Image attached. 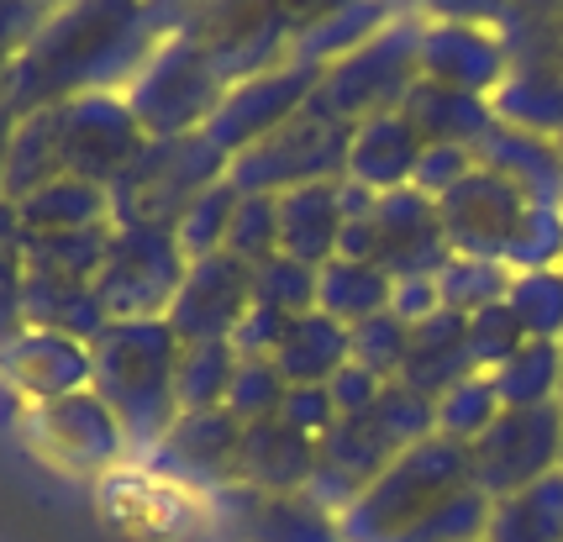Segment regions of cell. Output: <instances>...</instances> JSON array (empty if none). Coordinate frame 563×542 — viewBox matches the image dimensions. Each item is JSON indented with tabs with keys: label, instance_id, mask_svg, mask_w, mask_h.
I'll use <instances>...</instances> for the list:
<instances>
[{
	"label": "cell",
	"instance_id": "2",
	"mask_svg": "<svg viewBox=\"0 0 563 542\" xmlns=\"http://www.w3.org/2000/svg\"><path fill=\"white\" fill-rule=\"evenodd\" d=\"M490 506L495 500L474 485L468 443L432 432L427 443L406 447L338 527L343 542H485Z\"/></svg>",
	"mask_w": 563,
	"mask_h": 542
},
{
	"label": "cell",
	"instance_id": "39",
	"mask_svg": "<svg viewBox=\"0 0 563 542\" xmlns=\"http://www.w3.org/2000/svg\"><path fill=\"white\" fill-rule=\"evenodd\" d=\"M238 206H243V190H238L232 179H217V185L179 217L174 237H179V247H185L190 264H196V258H211V253H227V232H232Z\"/></svg>",
	"mask_w": 563,
	"mask_h": 542
},
{
	"label": "cell",
	"instance_id": "21",
	"mask_svg": "<svg viewBox=\"0 0 563 542\" xmlns=\"http://www.w3.org/2000/svg\"><path fill=\"white\" fill-rule=\"evenodd\" d=\"M511 69V53L495 26L474 22H427L421 16V79L464 90V96H495V85Z\"/></svg>",
	"mask_w": 563,
	"mask_h": 542
},
{
	"label": "cell",
	"instance_id": "48",
	"mask_svg": "<svg viewBox=\"0 0 563 542\" xmlns=\"http://www.w3.org/2000/svg\"><path fill=\"white\" fill-rule=\"evenodd\" d=\"M464 174H474V148H448V143H432V148H421V164H417V185L421 196L442 200Z\"/></svg>",
	"mask_w": 563,
	"mask_h": 542
},
{
	"label": "cell",
	"instance_id": "10",
	"mask_svg": "<svg viewBox=\"0 0 563 542\" xmlns=\"http://www.w3.org/2000/svg\"><path fill=\"white\" fill-rule=\"evenodd\" d=\"M185 269L190 258L174 226H117L96 274V296L111 321H164L185 285Z\"/></svg>",
	"mask_w": 563,
	"mask_h": 542
},
{
	"label": "cell",
	"instance_id": "1",
	"mask_svg": "<svg viewBox=\"0 0 563 542\" xmlns=\"http://www.w3.org/2000/svg\"><path fill=\"white\" fill-rule=\"evenodd\" d=\"M158 43L164 26L147 0H64L16 53L5 100L16 111H37L96 90H126Z\"/></svg>",
	"mask_w": 563,
	"mask_h": 542
},
{
	"label": "cell",
	"instance_id": "13",
	"mask_svg": "<svg viewBox=\"0 0 563 542\" xmlns=\"http://www.w3.org/2000/svg\"><path fill=\"white\" fill-rule=\"evenodd\" d=\"M468 464H474V485L490 500H506L548 479L553 468H563V400L532 411H500L468 443Z\"/></svg>",
	"mask_w": 563,
	"mask_h": 542
},
{
	"label": "cell",
	"instance_id": "17",
	"mask_svg": "<svg viewBox=\"0 0 563 542\" xmlns=\"http://www.w3.org/2000/svg\"><path fill=\"white\" fill-rule=\"evenodd\" d=\"M247 306H253V264L232 258V253H211L185 269V285L164 321L174 327L179 343H211V338L232 343Z\"/></svg>",
	"mask_w": 563,
	"mask_h": 542
},
{
	"label": "cell",
	"instance_id": "24",
	"mask_svg": "<svg viewBox=\"0 0 563 542\" xmlns=\"http://www.w3.org/2000/svg\"><path fill=\"white\" fill-rule=\"evenodd\" d=\"M343 232H347L343 179L279 196V253L285 258H300V264L321 269V264H332L343 253Z\"/></svg>",
	"mask_w": 563,
	"mask_h": 542
},
{
	"label": "cell",
	"instance_id": "35",
	"mask_svg": "<svg viewBox=\"0 0 563 542\" xmlns=\"http://www.w3.org/2000/svg\"><path fill=\"white\" fill-rule=\"evenodd\" d=\"M500 411H532V406H553L563 395V343L548 338H527L511 358L490 374Z\"/></svg>",
	"mask_w": 563,
	"mask_h": 542
},
{
	"label": "cell",
	"instance_id": "33",
	"mask_svg": "<svg viewBox=\"0 0 563 542\" xmlns=\"http://www.w3.org/2000/svg\"><path fill=\"white\" fill-rule=\"evenodd\" d=\"M390 296L395 279L379 264H368V258H343L338 253L332 264L317 269V311H327L343 327H358V321L390 311Z\"/></svg>",
	"mask_w": 563,
	"mask_h": 542
},
{
	"label": "cell",
	"instance_id": "37",
	"mask_svg": "<svg viewBox=\"0 0 563 542\" xmlns=\"http://www.w3.org/2000/svg\"><path fill=\"white\" fill-rule=\"evenodd\" d=\"M238 347L227 338L211 343H179V364H174V390H179V411H221L227 390L238 379Z\"/></svg>",
	"mask_w": 563,
	"mask_h": 542
},
{
	"label": "cell",
	"instance_id": "55",
	"mask_svg": "<svg viewBox=\"0 0 563 542\" xmlns=\"http://www.w3.org/2000/svg\"><path fill=\"white\" fill-rule=\"evenodd\" d=\"M279 5H285V16H290L295 37H300V32H311V26H321L327 16H338V11H347L353 0H279Z\"/></svg>",
	"mask_w": 563,
	"mask_h": 542
},
{
	"label": "cell",
	"instance_id": "56",
	"mask_svg": "<svg viewBox=\"0 0 563 542\" xmlns=\"http://www.w3.org/2000/svg\"><path fill=\"white\" fill-rule=\"evenodd\" d=\"M11 126H16V106L0 100V200H5V148H11Z\"/></svg>",
	"mask_w": 563,
	"mask_h": 542
},
{
	"label": "cell",
	"instance_id": "28",
	"mask_svg": "<svg viewBox=\"0 0 563 542\" xmlns=\"http://www.w3.org/2000/svg\"><path fill=\"white\" fill-rule=\"evenodd\" d=\"M353 364V332L327 311H300L290 317L285 338L274 347V369L285 385H332V374Z\"/></svg>",
	"mask_w": 563,
	"mask_h": 542
},
{
	"label": "cell",
	"instance_id": "58",
	"mask_svg": "<svg viewBox=\"0 0 563 542\" xmlns=\"http://www.w3.org/2000/svg\"><path fill=\"white\" fill-rule=\"evenodd\" d=\"M395 5H400L406 16H417V11H421V0H395Z\"/></svg>",
	"mask_w": 563,
	"mask_h": 542
},
{
	"label": "cell",
	"instance_id": "12",
	"mask_svg": "<svg viewBox=\"0 0 563 542\" xmlns=\"http://www.w3.org/2000/svg\"><path fill=\"white\" fill-rule=\"evenodd\" d=\"M179 32L206 48L227 85L269 75L295 53V26L279 0H206Z\"/></svg>",
	"mask_w": 563,
	"mask_h": 542
},
{
	"label": "cell",
	"instance_id": "32",
	"mask_svg": "<svg viewBox=\"0 0 563 542\" xmlns=\"http://www.w3.org/2000/svg\"><path fill=\"white\" fill-rule=\"evenodd\" d=\"M53 179H64V153H58V117L53 106L16 111L11 126V148H5V200L16 206L32 190H43Z\"/></svg>",
	"mask_w": 563,
	"mask_h": 542
},
{
	"label": "cell",
	"instance_id": "51",
	"mask_svg": "<svg viewBox=\"0 0 563 542\" xmlns=\"http://www.w3.org/2000/svg\"><path fill=\"white\" fill-rule=\"evenodd\" d=\"M285 327L290 317H279L269 306H247V317L238 321V332H232V347H238V358H274V347L285 338Z\"/></svg>",
	"mask_w": 563,
	"mask_h": 542
},
{
	"label": "cell",
	"instance_id": "14",
	"mask_svg": "<svg viewBox=\"0 0 563 542\" xmlns=\"http://www.w3.org/2000/svg\"><path fill=\"white\" fill-rule=\"evenodd\" d=\"M58 117V153H64V174L90 179L100 190H111L126 174V164L143 153L147 132L132 117L122 90H96V96H74L53 106Z\"/></svg>",
	"mask_w": 563,
	"mask_h": 542
},
{
	"label": "cell",
	"instance_id": "27",
	"mask_svg": "<svg viewBox=\"0 0 563 542\" xmlns=\"http://www.w3.org/2000/svg\"><path fill=\"white\" fill-rule=\"evenodd\" d=\"M468 374H479L474 369V353H468V317L442 306L438 317H427L411 332V358L400 369V385L427 395L438 406L442 395L453 390V385H464Z\"/></svg>",
	"mask_w": 563,
	"mask_h": 542
},
{
	"label": "cell",
	"instance_id": "30",
	"mask_svg": "<svg viewBox=\"0 0 563 542\" xmlns=\"http://www.w3.org/2000/svg\"><path fill=\"white\" fill-rule=\"evenodd\" d=\"M22 217V237H53V232H90V226L111 222V190H100L90 179H53L43 190H32L26 200H16Z\"/></svg>",
	"mask_w": 563,
	"mask_h": 542
},
{
	"label": "cell",
	"instance_id": "23",
	"mask_svg": "<svg viewBox=\"0 0 563 542\" xmlns=\"http://www.w3.org/2000/svg\"><path fill=\"white\" fill-rule=\"evenodd\" d=\"M474 164L500 174L538 206H563V148L559 137H538V132H516V126L495 122L479 143H474Z\"/></svg>",
	"mask_w": 563,
	"mask_h": 542
},
{
	"label": "cell",
	"instance_id": "19",
	"mask_svg": "<svg viewBox=\"0 0 563 542\" xmlns=\"http://www.w3.org/2000/svg\"><path fill=\"white\" fill-rule=\"evenodd\" d=\"M0 385L22 406L90 390V343L48 332V327H22L11 343H0Z\"/></svg>",
	"mask_w": 563,
	"mask_h": 542
},
{
	"label": "cell",
	"instance_id": "16",
	"mask_svg": "<svg viewBox=\"0 0 563 542\" xmlns=\"http://www.w3.org/2000/svg\"><path fill=\"white\" fill-rule=\"evenodd\" d=\"M317 79H321L317 64H306V58L290 53L269 75H253V79H243V85H232V90L221 96L206 137H211L227 158H238V153L253 148L258 137L279 132L295 111H306L311 96H317Z\"/></svg>",
	"mask_w": 563,
	"mask_h": 542
},
{
	"label": "cell",
	"instance_id": "53",
	"mask_svg": "<svg viewBox=\"0 0 563 542\" xmlns=\"http://www.w3.org/2000/svg\"><path fill=\"white\" fill-rule=\"evenodd\" d=\"M511 11V0H421L417 16L427 22H474V26H500Z\"/></svg>",
	"mask_w": 563,
	"mask_h": 542
},
{
	"label": "cell",
	"instance_id": "40",
	"mask_svg": "<svg viewBox=\"0 0 563 542\" xmlns=\"http://www.w3.org/2000/svg\"><path fill=\"white\" fill-rule=\"evenodd\" d=\"M506 306H511L516 321L527 327V338H548V343H563V269L516 274Z\"/></svg>",
	"mask_w": 563,
	"mask_h": 542
},
{
	"label": "cell",
	"instance_id": "57",
	"mask_svg": "<svg viewBox=\"0 0 563 542\" xmlns=\"http://www.w3.org/2000/svg\"><path fill=\"white\" fill-rule=\"evenodd\" d=\"M11 64H16V58H0V100H5V90H11Z\"/></svg>",
	"mask_w": 563,
	"mask_h": 542
},
{
	"label": "cell",
	"instance_id": "29",
	"mask_svg": "<svg viewBox=\"0 0 563 542\" xmlns=\"http://www.w3.org/2000/svg\"><path fill=\"white\" fill-rule=\"evenodd\" d=\"M406 122L417 126V137L432 148V143H448V148H474L485 132L495 126V111L485 96H464V90H448V85H432L421 79L406 111Z\"/></svg>",
	"mask_w": 563,
	"mask_h": 542
},
{
	"label": "cell",
	"instance_id": "31",
	"mask_svg": "<svg viewBox=\"0 0 563 542\" xmlns=\"http://www.w3.org/2000/svg\"><path fill=\"white\" fill-rule=\"evenodd\" d=\"M26 327H48V332H64V338H79V343H96L111 327V317L100 306L96 285L26 274Z\"/></svg>",
	"mask_w": 563,
	"mask_h": 542
},
{
	"label": "cell",
	"instance_id": "20",
	"mask_svg": "<svg viewBox=\"0 0 563 542\" xmlns=\"http://www.w3.org/2000/svg\"><path fill=\"white\" fill-rule=\"evenodd\" d=\"M217 521L227 542H343L338 517L311 495H258L232 485L217 495Z\"/></svg>",
	"mask_w": 563,
	"mask_h": 542
},
{
	"label": "cell",
	"instance_id": "45",
	"mask_svg": "<svg viewBox=\"0 0 563 542\" xmlns=\"http://www.w3.org/2000/svg\"><path fill=\"white\" fill-rule=\"evenodd\" d=\"M285 395H290V385H285V374L274 369V358H243L232 390H227V411L243 421V427L274 421L285 411Z\"/></svg>",
	"mask_w": 563,
	"mask_h": 542
},
{
	"label": "cell",
	"instance_id": "3",
	"mask_svg": "<svg viewBox=\"0 0 563 542\" xmlns=\"http://www.w3.org/2000/svg\"><path fill=\"white\" fill-rule=\"evenodd\" d=\"M438 211L453 253L495 258L511 274L563 269V206H538L479 164L438 200Z\"/></svg>",
	"mask_w": 563,
	"mask_h": 542
},
{
	"label": "cell",
	"instance_id": "34",
	"mask_svg": "<svg viewBox=\"0 0 563 542\" xmlns=\"http://www.w3.org/2000/svg\"><path fill=\"white\" fill-rule=\"evenodd\" d=\"M485 542H563V468L495 500Z\"/></svg>",
	"mask_w": 563,
	"mask_h": 542
},
{
	"label": "cell",
	"instance_id": "47",
	"mask_svg": "<svg viewBox=\"0 0 563 542\" xmlns=\"http://www.w3.org/2000/svg\"><path fill=\"white\" fill-rule=\"evenodd\" d=\"M521 343H527V327L516 321V311L506 300H495V306L468 317V353H474V369L479 374H495Z\"/></svg>",
	"mask_w": 563,
	"mask_h": 542
},
{
	"label": "cell",
	"instance_id": "15",
	"mask_svg": "<svg viewBox=\"0 0 563 542\" xmlns=\"http://www.w3.org/2000/svg\"><path fill=\"white\" fill-rule=\"evenodd\" d=\"M238 453H243V421L221 406V411H179L158 447L143 453V464L164 485L217 500L221 490L238 485Z\"/></svg>",
	"mask_w": 563,
	"mask_h": 542
},
{
	"label": "cell",
	"instance_id": "61",
	"mask_svg": "<svg viewBox=\"0 0 563 542\" xmlns=\"http://www.w3.org/2000/svg\"><path fill=\"white\" fill-rule=\"evenodd\" d=\"M559 58H563V48H559Z\"/></svg>",
	"mask_w": 563,
	"mask_h": 542
},
{
	"label": "cell",
	"instance_id": "11",
	"mask_svg": "<svg viewBox=\"0 0 563 542\" xmlns=\"http://www.w3.org/2000/svg\"><path fill=\"white\" fill-rule=\"evenodd\" d=\"M22 438L43 464L64 474H111L132 458L122 421L96 390H74L64 400L22 406Z\"/></svg>",
	"mask_w": 563,
	"mask_h": 542
},
{
	"label": "cell",
	"instance_id": "54",
	"mask_svg": "<svg viewBox=\"0 0 563 542\" xmlns=\"http://www.w3.org/2000/svg\"><path fill=\"white\" fill-rule=\"evenodd\" d=\"M390 311H395L400 321H411V327H421L427 317H438V311H442L438 279H395Z\"/></svg>",
	"mask_w": 563,
	"mask_h": 542
},
{
	"label": "cell",
	"instance_id": "42",
	"mask_svg": "<svg viewBox=\"0 0 563 542\" xmlns=\"http://www.w3.org/2000/svg\"><path fill=\"white\" fill-rule=\"evenodd\" d=\"M253 306H269L279 317L317 311V269L300 258H285V253L269 264H253Z\"/></svg>",
	"mask_w": 563,
	"mask_h": 542
},
{
	"label": "cell",
	"instance_id": "44",
	"mask_svg": "<svg viewBox=\"0 0 563 542\" xmlns=\"http://www.w3.org/2000/svg\"><path fill=\"white\" fill-rule=\"evenodd\" d=\"M495 417H500V395H495L490 374H468L464 385H453L438 400V432L453 443H474Z\"/></svg>",
	"mask_w": 563,
	"mask_h": 542
},
{
	"label": "cell",
	"instance_id": "43",
	"mask_svg": "<svg viewBox=\"0 0 563 542\" xmlns=\"http://www.w3.org/2000/svg\"><path fill=\"white\" fill-rule=\"evenodd\" d=\"M347 332H353V364H364L379 379H400L406 358H411V332H417L411 321H400L395 311H379V317L358 321Z\"/></svg>",
	"mask_w": 563,
	"mask_h": 542
},
{
	"label": "cell",
	"instance_id": "22",
	"mask_svg": "<svg viewBox=\"0 0 563 542\" xmlns=\"http://www.w3.org/2000/svg\"><path fill=\"white\" fill-rule=\"evenodd\" d=\"M317 474V438H306L285 417L243 427V453H238V485L258 495H306Z\"/></svg>",
	"mask_w": 563,
	"mask_h": 542
},
{
	"label": "cell",
	"instance_id": "25",
	"mask_svg": "<svg viewBox=\"0 0 563 542\" xmlns=\"http://www.w3.org/2000/svg\"><path fill=\"white\" fill-rule=\"evenodd\" d=\"M421 143L417 126L406 122L400 111L395 117H368V122L353 126L347 137V179H358L364 190L374 196H390V190H406L417 179V164H421Z\"/></svg>",
	"mask_w": 563,
	"mask_h": 542
},
{
	"label": "cell",
	"instance_id": "36",
	"mask_svg": "<svg viewBox=\"0 0 563 542\" xmlns=\"http://www.w3.org/2000/svg\"><path fill=\"white\" fill-rule=\"evenodd\" d=\"M395 16H406L395 0H353L347 11L327 16V22L311 26V32H300V37H295V58H306V64L327 69V64H338L343 53L364 48L368 37H379Z\"/></svg>",
	"mask_w": 563,
	"mask_h": 542
},
{
	"label": "cell",
	"instance_id": "38",
	"mask_svg": "<svg viewBox=\"0 0 563 542\" xmlns=\"http://www.w3.org/2000/svg\"><path fill=\"white\" fill-rule=\"evenodd\" d=\"M511 279L516 274L506 264H495V258H468V253H453L448 258V269L438 274V296L448 311H459V317H474V311H485L495 300L511 296Z\"/></svg>",
	"mask_w": 563,
	"mask_h": 542
},
{
	"label": "cell",
	"instance_id": "9",
	"mask_svg": "<svg viewBox=\"0 0 563 542\" xmlns=\"http://www.w3.org/2000/svg\"><path fill=\"white\" fill-rule=\"evenodd\" d=\"M343 258H368L390 279H438L448 269V258H453L438 200L421 196L417 185L379 196L368 217L347 222Z\"/></svg>",
	"mask_w": 563,
	"mask_h": 542
},
{
	"label": "cell",
	"instance_id": "8",
	"mask_svg": "<svg viewBox=\"0 0 563 542\" xmlns=\"http://www.w3.org/2000/svg\"><path fill=\"white\" fill-rule=\"evenodd\" d=\"M347 137L353 126L327 117L317 100L306 111H295L290 122L258 137L253 148H243L238 158H227V179L243 196H290L306 185H327L343 179L347 169Z\"/></svg>",
	"mask_w": 563,
	"mask_h": 542
},
{
	"label": "cell",
	"instance_id": "46",
	"mask_svg": "<svg viewBox=\"0 0 563 542\" xmlns=\"http://www.w3.org/2000/svg\"><path fill=\"white\" fill-rule=\"evenodd\" d=\"M227 253L243 258V264L279 258V196H243L232 232H227Z\"/></svg>",
	"mask_w": 563,
	"mask_h": 542
},
{
	"label": "cell",
	"instance_id": "7",
	"mask_svg": "<svg viewBox=\"0 0 563 542\" xmlns=\"http://www.w3.org/2000/svg\"><path fill=\"white\" fill-rule=\"evenodd\" d=\"M227 90L232 85L217 75V64L206 58L196 37L190 32H169L158 48L147 53V64L132 75L122 96L147 137H190V132L211 126Z\"/></svg>",
	"mask_w": 563,
	"mask_h": 542
},
{
	"label": "cell",
	"instance_id": "41",
	"mask_svg": "<svg viewBox=\"0 0 563 542\" xmlns=\"http://www.w3.org/2000/svg\"><path fill=\"white\" fill-rule=\"evenodd\" d=\"M26 327V253L22 217L11 200H0V343H11Z\"/></svg>",
	"mask_w": 563,
	"mask_h": 542
},
{
	"label": "cell",
	"instance_id": "50",
	"mask_svg": "<svg viewBox=\"0 0 563 542\" xmlns=\"http://www.w3.org/2000/svg\"><path fill=\"white\" fill-rule=\"evenodd\" d=\"M279 417L290 421V427H300L306 438H317L321 443V432L338 421V406H332V390H327V385H290Z\"/></svg>",
	"mask_w": 563,
	"mask_h": 542
},
{
	"label": "cell",
	"instance_id": "63",
	"mask_svg": "<svg viewBox=\"0 0 563 542\" xmlns=\"http://www.w3.org/2000/svg\"><path fill=\"white\" fill-rule=\"evenodd\" d=\"M559 400H563V395H559Z\"/></svg>",
	"mask_w": 563,
	"mask_h": 542
},
{
	"label": "cell",
	"instance_id": "5",
	"mask_svg": "<svg viewBox=\"0 0 563 542\" xmlns=\"http://www.w3.org/2000/svg\"><path fill=\"white\" fill-rule=\"evenodd\" d=\"M217 179H227V153L206 137H147L143 153L111 185V222L117 226H179Z\"/></svg>",
	"mask_w": 563,
	"mask_h": 542
},
{
	"label": "cell",
	"instance_id": "4",
	"mask_svg": "<svg viewBox=\"0 0 563 542\" xmlns=\"http://www.w3.org/2000/svg\"><path fill=\"white\" fill-rule=\"evenodd\" d=\"M179 338L169 321H111L90 343V390L122 421L132 458L158 447V438L179 421L174 390Z\"/></svg>",
	"mask_w": 563,
	"mask_h": 542
},
{
	"label": "cell",
	"instance_id": "18",
	"mask_svg": "<svg viewBox=\"0 0 563 542\" xmlns=\"http://www.w3.org/2000/svg\"><path fill=\"white\" fill-rule=\"evenodd\" d=\"M395 458H400V447L385 438V427L374 417L332 421L317 443V474H311L306 495H311L317 506H327L332 517H343L347 506H353Z\"/></svg>",
	"mask_w": 563,
	"mask_h": 542
},
{
	"label": "cell",
	"instance_id": "62",
	"mask_svg": "<svg viewBox=\"0 0 563 542\" xmlns=\"http://www.w3.org/2000/svg\"><path fill=\"white\" fill-rule=\"evenodd\" d=\"M506 16H511V11H506Z\"/></svg>",
	"mask_w": 563,
	"mask_h": 542
},
{
	"label": "cell",
	"instance_id": "60",
	"mask_svg": "<svg viewBox=\"0 0 563 542\" xmlns=\"http://www.w3.org/2000/svg\"><path fill=\"white\" fill-rule=\"evenodd\" d=\"M559 148H563V137H559Z\"/></svg>",
	"mask_w": 563,
	"mask_h": 542
},
{
	"label": "cell",
	"instance_id": "26",
	"mask_svg": "<svg viewBox=\"0 0 563 542\" xmlns=\"http://www.w3.org/2000/svg\"><path fill=\"white\" fill-rule=\"evenodd\" d=\"M490 111L500 126L563 137V58H511L490 96Z\"/></svg>",
	"mask_w": 563,
	"mask_h": 542
},
{
	"label": "cell",
	"instance_id": "49",
	"mask_svg": "<svg viewBox=\"0 0 563 542\" xmlns=\"http://www.w3.org/2000/svg\"><path fill=\"white\" fill-rule=\"evenodd\" d=\"M385 385H390V379L368 374L364 364H343V369L332 374V385H327V390H332V406H338V421L343 417H368Z\"/></svg>",
	"mask_w": 563,
	"mask_h": 542
},
{
	"label": "cell",
	"instance_id": "59",
	"mask_svg": "<svg viewBox=\"0 0 563 542\" xmlns=\"http://www.w3.org/2000/svg\"><path fill=\"white\" fill-rule=\"evenodd\" d=\"M37 5H48V11H58V5H64V0H37Z\"/></svg>",
	"mask_w": 563,
	"mask_h": 542
},
{
	"label": "cell",
	"instance_id": "6",
	"mask_svg": "<svg viewBox=\"0 0 563 542\" xmlns=\"http://www.w3.org/2000/svg\"><path fill=\"white\" fill-rule=\"evenodd\" d=\"M417 85H421V16H395L379 37H368L364 48L327 64L311 100L327 117L358 126L368 117L406 111Z\"/></svg>",
	"mask_w": 563,
	"mask_h": 542
},
{
	"label": "cell",
	"instance_id": "52",
	"mask_svg": "<svg viewBox=\"0 0 563 542\" xmlns=\"http://www.w3.org/2000/svg\"><path fill=\"white\" fill-rule=\"evenodd\" d=\"M43 16H48V5H37V0H0V58H16L37 37Z\"/></svg>",
	"mask_w": 563,
	"mask_h": 542
}]
</instances>
